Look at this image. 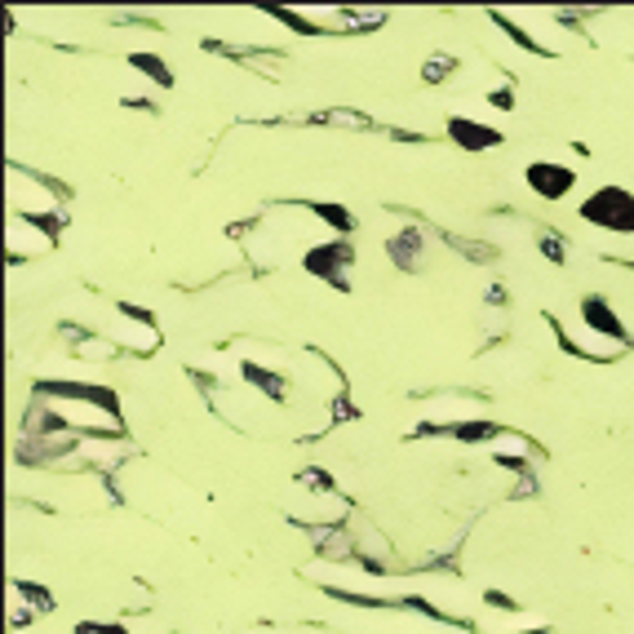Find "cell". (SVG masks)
Instances as JSON below:
<instances>
[{"instance_id":"6da1fadb","label":"cell","mask_w":634,"mask_h":634,"mask_svg":"<svg viewBox=\"0 0 634 634\" xmlns=\"http://www.w3.org/2000/svg\"><path fill=\"white\" fill-rule=\"evenodd\" d=\"M10 214L19 218H58L63 214V195L54 182H45L41 173H23V169H10Z\"/></svg>"},{"instance_id":"7a4b0ae2","label":"cell","mask_w":634,"mask_h":634,"mask_svg":"<svg viewBox=\"0 0 634 634\" xmlns=\"http://www.w3.org/2000/svg\"><path fill=\"white\" fill-rule=\"evenodd\" d=\"M581 214H586L595 227L612 231V236H630V231H634V200H630L625 191H616V186H608V191L590 195Z\"/></svg>"},{"instance_id":"3957f363","label":"cell","mask_w":634,"mask_h":634,"mask_svg":"<svg viewBox=\"0 0 634 634\" xmlns=\"http://www.w3.org/2000/svg\"><path fill=\"white\" fill-rule=\"evenodd\" d=\"M54 249V227L36 223V218H19L10 214V253L14 258H36V253H49Z\"/></svg>"},{"instance_id":"277c9868","label":"cell","mask_w":634,"mask_h":634,"mask_svg":"<svg viewBox=\"0 0 634 634\" xmlns=\"http://www.w3.org/2000/svg\"><path fill=\"white\" fill-rule=\"evenodd\" d=\"M528 182H533L546 200H559L564 191H568V182H573V173L568 169H551V165H537L533 173H528Z\"/></svg>"}]
</instances>
